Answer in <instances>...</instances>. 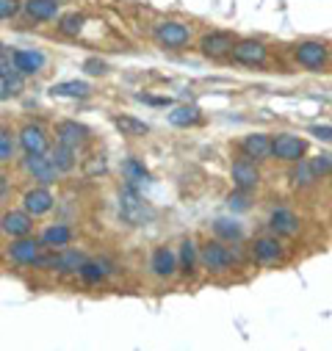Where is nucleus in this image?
I'll return each mask as SVG.
<instances>
[{
	"instance_id": "obj_1",
	"label": "nucleus",
	"mask_w": 332,
	"mask_h": 351,
	"mask_svg": "<svg viewBox=\"0 0 332 351\" xmlns=\"http://www.w3.org/2000/svg\"><path fill=\"white\" fill-rule=\"evenodd\" d=\"M119 216H122L128 224H133V227H144V224H150V221L155 219V210H152V205L139 194V189L128 183V186L119 191Z\"/></svg>"
},
{
	"instance_id": "obj_2",
	"label": "nucleus",
	"mask_w": 332,
	"mask_h": 351,
	"mask_svg": "<svg viewBox=\"0 0 332 351\" xmlns=\"http://www.w3.org/2000/svg\"><path fill=\"white\" fill-rule=\"evenodd\" d=\"M197 260H202V266L211 271H227L235 266V254L230 246H224V241H208L202 243V249L197 252Z\"/></svg>"
},
{
	"instance_id": "obj_3",
	"label": "nucleus",
	"mask_w": 332,
	"mask_h": 351,
	"mask_svg": "<svg viewBox=\"0 0 332 351\" xmlns=\"http://www.w3.org/2000/svg\"><path fill=\"white\" fill-rule=\"evenodd\" d=\"M191 39V28L183 23H161L155 25V42L166 50H183Z\"/></svg>"
},
{
	"instance_id": "obj_4",
	"label": "nucleus",
	"mask_w": 332,
	"mask_h": 351,
	"mask_svg": "<svg viewBox=\"0 0 332 351\" xmlns=\"http://www.w3.org/2000/svg\"><path fill=\"white\" fill-rule=\"evenodd\" d=\"M305 152H307V141H305V138H299V136L280 133V136H274V138H272V158H277V160L296 163Z\"/></svg>"
},
{
	"instance_id": "obj_5",
	"label": "nucleus",
	"mask_w": 332,
	"mask_h": 351,
	"mask_svg": "<svg viewBox=\"0 0 332 351\" xmlns=\"http://www.w3.org/2000/svg\"><path fill=\"white\" fill-rule=\"evenodd\" d=\"M23 169L31 174L34 180H39L42 186H53L58 180V171L50 163V158H45V152H25L23 158Z\"/></svg>"
},
{
	"instance_id": "obj_6",
	"label": "nucleus",
	"mask_w": 332,
	"mask_h": 351,
	"mask_svg": "<svg viewBox=\"0 0 332 351\" xmlns=\"http://www.w3.org/2000/svg\"><path fill=\"white\" fill-rule=\"evenodd\" d=\"M233 183L238 191H255L261 186V169L255 166V160L238 158L233 163Z\"/></svg>"
},
{
	"instance_id": "obj_7",
	"label": "nucleus",
	"mask_w": 332,
	"mask_h": 351,
	"mask_svg": "<svg viewBox=\"0 0 332 351\" xmlns=\"http://www.w3.org/2000/svg\"><path fill=\"white\" fill-rule=\"evenodd\" d=\"M294 56H296V61H299L305 69L318 72V69H324L329 50H327V45H324V42H302V45H296Z\"/></svg>"
},
{
	"instance_id": "obj_8",
	"label": "nucleus",
	"mask_w": 332,
	"mask_h": 351,
	"mask_svg": "<svg viewBox=\"0 0 332 351\" xmlns=\"http://www.w3.org/2000/svg\"><path fill=\"white\" fill-rule=\"evenodd\" d=\"M39 252H42V243L36 238H28V235L14 238L12 246H9V257L14 263H20V266H34V260L39 257Z\"/></svg>"
},
{
	"instance_id": "obj_9",
	"label": "nucleus",
	"mask_w": 332,
	"mask_h": 351,
	"mask_svg": "<svg viewBox=\"0 0 332 351\" xmlns=\"http://www.w3.org/2000/svg\"><path fill=\"white\" fill-rule=\"evenodd\" d=\"M233 58L238 64H246V66H255V64H263L266 61V45L263 42H255V39H246V42H238L233 45Z\"/></svg>"
},
{
	"instance_id": "obj_10",
	"label": "nucleus",
	"mask_w": 332,
	"mask_h": 351,
	"mask_svg": "<svg viewBox=\"0 0 332 351\" xmlns=\"http://www.w3.org/2000/svg\"><path fill=\"white\" fill-rule=\"evenodd\" d=\"M150 269H152L155 277H163V280L175 277V271H178V254L172 249H166V246H158L152 252V257H150Z\"/></svg>"
},
{
	"instance_id": "obj_11",
	"label": "nucleus",
	"mask_w": 332,
	"mask_h": 351,
	"mask_svg": "<svg viewBox=\"0 0 332 351\" xmlns=\"http://www.w3.org/2000/svg\"><path fill=\"white\" fill-rule=\"evenodd\" d=\"M0 230H3L9 238H23V235H31L34 219L25 210H9L3 219H0Z\"/></svg>"
},
{
	"instance_id": "obj_12",
	"label": "nucleus",
	"mask_w": 332,
	"mask_h": 351,
	"mask_svg": "<svg viewBox=\"0 0 332 351\" xmlns=\"http://www.w3.org/2000/svg\"><path fill=\"white\" fill-rule=\"evenodd\" d=\"M53 205H56V199H53V194L45 186L42 189H31L23 197V208H25L28 216H45V213L53 210Z\"/></svg>"
},
{
	"instance_id": "obj_13",
	"label": "nucleus",
	"mask_w": 332,
	"mask_h": 351,
	"mask_svg": "<svg viewBox=\"0 0 332 351\" xmlns=\"http://www.w3.org/2000/svg\"><path fill=\"white\" fill-rule=\"evenodd\" d=\"M45 66V56L39 50H12V69L20 75H36Z\"/></svg>"
},
{
	"instance_id": "obj_14",
	"label": "nucleus",
	"mask_w": 332,
	"mask_h": 351,
	"mask_svg": "<svg viewBox=\"0 0 332 351\" xmlns=\"http://www.w3.org/2000/svg\"><path fill=\"white\" fill-rule=\"evenodd\" d=\"M241 152L249 158V160H266L272 158V136L266 133H252L241 141Z\"/></svg>"
},
{
	"instance_id": "obj_15",
	"label": "nucleus",
	"mask_w": 332,
	"mask_h": 351,
	"mask_svg": "<svg viewBox=\"0 0 332 351\" xmlns=\"http://www.w3.org/2000/svg\"><path fill=\"white\" fill-rule=\"evenodd\" d=\"M89 138V130L83 128V125H78L75 119H64V122H58L56 125V141L58 144H67V147H80L83 141Z\"/></svg>"
},
{
	"instance_id": "obj_16",
	"label": "nucleus",
	"mask_w": 332,
	"mask_h": 351,
	"mask_svg": "<svg viewBox=\"0 0 332 351\" xmlns=\"http://www.w3.org/2000/svg\"><path fill=\"white\" fill-rule=\"evenodd\" d=\"M269 227H272V232H277V235H296V232H299V219H296L294 210L277 208V210L269 216Z\"/></svg>"
},
{
	"instance_id": "obj_17",
	"label": "nucleus",
	"mask_w": 332,
	"mask_h": 351,
	"mask_svg": "<svg viewBox=\"0 0 332 351\" xmlns=\"http://www.w3.org/2000/svg\"><path fill=\"white\" fill-rule=\"evenodd\" d=\"M20 147L25 152H47L50 141H47V136H45V130L39 125H25L20 130Z\"/></svg>"
},
{
	"instance_id": "obj_18",
	"label": "nucleus",
	"mask_w": 332,
	"mask_h": 351,
	"mask_svg": "<svg viewBox=\"0 0 332 351\" xmlns=\"http://www.w3.org/2000/svg\"><path fill=\"white\" fill-rule=\"evenodd\" d=\"M25 14L36 23H47L58 17V0H25L23 3Z\"/></svg>"
},
{
	"instance_id": "obj_19",
	"label": "nucleus",
	"mask_w": 332,
	"mask_h": 351,
	"mask_svg": "<svg viewBox=\"0 0 332 351\" xmlns=\"http://www.w3.org/2000/svg\"><path fill=\"white\" fill-rule=\"evenodd\" d=\"M50 95L53 97H75V100H83L92 95V86L86 80H61V83H53L50 86Z\"/></svg>"
},
{
	"instance_id": "obj_20",
	"label": "nucleus",
	"mask_w": 332,
	"mask_h": 351,
	"mask_svg": "<svg viewBox=\"0 0 332 351\" xmlns=\"http://www.w3.org/2000/svg\"><path fill=\"white\" fill-rule=\"evenodd\" d=\"M200 47H202L205 56L222 58V56H227V53L233 50V36H230V34H208V36H202Z\"/></svg>"
},
{
	"instance_id": "obj_21",
	"label": "nucleus",
	"mask_w": 332,
	"mask_h": 351,
	"mask_svg": "<svg viewBox=\"0 0 332 351\" xmlns=\"http://www.w3.org/2000/svg\"><path fill=\"white\" fill-rule=\"evenodd\" d=\"M83 257L80 252H75V249H64V252H58V254H53V269L56 271H64V274H78V269L83 266Z\"/></svg>"
},
{
	"instance_id": "obj_22",
	"label": "nucleus",
	"mask_w": 332,
	"mask_h": 351,
	"mask_svg": "<svg viewBox=\"0 0 332 351\" xmlns=\"http://www.w3.org/2000/svg\"><path fill=\"white\" fill-rule=\"evenodd\" d=\"M252 254L261 263H274V260L283 257V246H280L277 238H258L255 246H252Z\"/></svg>"
},
{
	"instance_id": "obj_23",
	"label": "nucleus",
	"mask_w": 332,
	"mask_h": 351,
	"mask_svg": "<svg viewBox=\"0 0 332 351\" xmlns=\"http://www.w3.org/2000/svg\"><path fill=\"white\" fill-rule=\"evenodd\" d=\"M122 174H125V180L130 183V186H141V183H150L152 178H150V171L144 169V163L139 160V158H125L122 160Z\"/></svg>"
},
{
	"instance_id": "obj_24",
	"label": "nucleus",
	"mask_w": 332,
	"mask_h": 351,
	"mask_svg": "<svg viewBox=\"0 0 332 351\" xmlns=\"http://www.w3.org/2000/svg\"><path fill=\"white\" fill-rule=\"evenodd\" d=\"M50 163L56 166V171L58 174H67V171H72L75 169V149L72 147H67V144H56L53 147V152H50Z\"/></svg>"
},
{
	"instance_id": "obj_25",
	"label": "nucleus",
	"mask_w": 332,
	"mask_h": 351,
	"mask_svg": "<svg viewBox=\"0 0 332 351\" xmlns=\"http://www.w3.org/2000/svg\"><path fill=\"white\" fill-rule=\"evenodd\" d=\"M200 119H202V111L197 106H178L169 114V125H175V128H194Z\"/></svg>"
},
{
	"instance_id": "obj_26",
	"label": "nucleus",
	"mask_w": 332,
	"mask_h": 351,
	"mask_svg": "<svg viewBox=\"0 0 332 351\" xmlns=\"http://www.w3.org/2000/svg\"><path fill=\"white\" fill-rule=\"evenodd\" d=\"M72 241V230L67 224H50L45 232H42V246L47 249H56V246H67Z\"/></svg>"
},
{
	"instance_id": "obj_27",
	"label": "nucleus",
	"mask_w": 332,
	"mask_h": 351,
	"mask_svg": "<svg viewBox=\"0 0 332 351\" xmlns=\"http://www.w3.org/2000/svg\"><path fill=\"white\" fill-rule=\"evenodd\" d=\"M23 75L9 69V72H0V100H9V97H17L23 92Z\"/></svg>"
},
{
	"instance_id": "obj_28",
	"label": "nucleus",
	"mask_w": 332,
	"mask_h": 351,
	"mask_svg": "<svg viewBox=\"0 0 332 351\" xmlns=\"http://www.w3.org/2000/svg\"><path fill=\"white\" fill-rule=\"evenodd\" d=\"M114 128L122 133V136H130V138H139V136H147L150 133V125L133 119V117H114Z\"/></svg>"
},
{
	"instance_id": "obj_29",
	"label": "nucleus",
	"mask_w": 332,
	"mask_h": 351,
	"mask_svg": "<svg viewBox=\"0 0 332 351\" xmlns=\"http://www.w3.org/2000/svg\"><path fill=\"white\" fill-rule=\"evenodd\" d=\"M213 232L219 235V241H241V235H244V230L235 219H216Z\"/></svg>"
},
{
	"instance_id": "obj_30",
	"label": "nucleus",
	"mask_w": 332,
	"mask_h": 351,
	"mask_svg": "<svg viewBox=\"0 0 332 351\" xmlns=\"http://www.w3.org/2000/svg\"><path fill=\"white\" fill-rule=\"evenodd\" d=\"M178 269H180L183 274H194V269H197V246H194V241H191V238H186V241L180 243V260H178Z\"/></svg>"
},
{
	"instance_id": "obj_31",
	"label": "nucleus",
	"mask_w": 332,
	"mask_h": 351,
	"mask_svg": "<svg viewBox=\"0 0 332 351\" xmlns=\"http://www.w3.org/2000/svg\"><path fill=\"white\" fill-rule=\"evenodd\" d=\"M78 274L86 282H100V280L108 277V269H106V263H100V260H83V266L78 269Z\"/></svg>"
},
{
	"instance_id": "obj_32",
	"label": "nucleus",
	"mask_w": 332,
	"mask_h": 351,
	"mask_svg": "<svg viewBox=\"0 0 332 351\" xmlns=\"http://www.w3.org/2000/svg\"><path fill=\"white\" fill-rule=\"evenodd\" d=\"M296 163H299V166L291 171V180H294L296 186H313V183L318 180V178H316V171H313V166H310V163H305L302 158H299Z\"/></svg>"
},
{
	"instance_id": "obj_33",
	"label": "nucleus",
	"mask_w": 332,
	"mask_h": 351,
	"mask_svg": "<svg viewBox=\"0 0 332 351\" xmlns=\"http://www.w3.org/2000/svg\"><path fill=\"white\" fill-rule=\"evenodd\" d=\"M83 20L78 12H72V14H64L61 20H58V28H61V34H67V36H78L80 31H83Z\"/></svg>"
},
{
	"instance_id": "obj_34",
	"label": "nucleus",
	"mask_w": 332,
	"mask_h": 351,
	"mask_svg": "<svg viewBox=\"0 0 332 351\" xmlns=\"http://www.w3.org/2000/svg\"><path fill=\"white\" fill-rule=\"evenodd\" d=\"M14 158V138L6 125H0V160H12Z\"/></svg>"
},
{
	"instance_id": "obj_35",
	"label": "nucleus",
	"mask_w": 332,
	"mask_h": 351,
	"mask_svg": "<svg viewBox=\"0 0 332 351\" xmlns=\"http://www.w3.org/2000/svg\"><path fill=\"white\" fill-rule=\"evenodd\" d=\"M106 169H108L106 158L103 155H92L86 160V166H83V174H86V178H97V174H106Z\"/></svg>"
},
{
	"instance_id": "obj_36",
	"label": "nucleus",
	"mask_w": 332,
	"mask_h": 351,
	"mask_svg": "<svg viewBox=\"0 0 332 351\" xmlns=\"http://www.w3.org/2000/svg\"><path fill=\"white\" fill-rule=\"evenodd\" d=\"M20 9H23L20 0H0V20H12V17H17Z\"/></svg>"
},
{
	"instance_id": "obj_37",
	"label": "nucleus",
	"mask_w": 332,
	"mask_h": 351,
	"mask_svg": "<svg viewBox=\"0 0 332 351\" xmlns=\"http://www.w3.org/2000/svg\"><path fill=\"white\" fill-rule=\"evenodd\" d=\"M310 166H313V171H316L318 180L327 178V174H329V155H327V152H324V155H316V158L310 160Z\"/></svg>"
},
{
	"instance_id": "obj_38",
	"label": "nucleus",
	"mask_w": 332,
	"mask_h": 351,
	"mask_svg": "<svg viewBox=\"0 0 332 351\" xmlns=\"http://www.w3.org/2000/svg\"><path fill=\"white\" fill-rule=\"evenodd\" d=\"M249 191H235V194H230L227 197V205H230V210H246L249 208V197H246Z\"/></svg>"
},
{
	"instance_id": "obj_39",
	"label": "nucleus",
	"mask_w": 332,
	"mask_h": 351,
	"mask_svg": "<svg viewBox=\"0 0 332 351\" xmlns=\"http://www.w3.org/2000/svg\"><path fill=\"white\" fill-rule=\"evenodd\" d=\"M83 69H86L89 75H103V72H106V61H97V58H89L86 64H83Z\"/></svg>"
},
{
	"instance_id": "obj_40",
	"label": "nucleus",
	"mask_w": 332,
	"mask_h": 351,
	"mask_svg": "<svg viewBox=\"0 0 332 351\" xmlns=\"http://www.w3.org/2000/svg\"><path fill=\"white\" fill-rule=\"evenodd\" d=\"M310 133H313L316 138H321V141H329V138H332V128H329V125H324V128H313Z\"/></svg>"
},
{
	"instance_id": "obj_41",
	"label": "nucleus",
	"mask_w": 332,
	"mask_h": 351,
	"mask_svg": "<svg viewBox=\"0 0 332 351\" xmlns=\"http://www.w3.org/2000/svg\"><path fill=\"white\" fill-rule=\"evenodd\" d=\"M12 69V56L0 50V72H9Z\"/></svg>"
},
{
	"instance_id": "obj_42",
	"label": "nucleus",
	"mask_w": 332,
	"mask_h": 351,
	"mask_svg": "<svg viewBox=\"0 0 332 351\" xmlns=\"http://www.w3.org/2000/svg\"><path fill=\"white\" fill-rule=\"evenodd\" d=\"M139 100H141V103H150V106H169V100H163V97H144V95H141Z\"/></svg>"
},
{
	"instance_id": "obj_43",
	"label": "nucleus",
	"mask_w": 332,
	"mask_h": 351,
	"mask_svg": "<svg viewBox=\"0 0 332 351\" xmlns=\"http://www.w3.org/2000/svg\"><path fill=\"white\" fill-rule=\"evenodd\" d=\"M6 191H9V180L3 178V174H0V197H3Z\"/></svg>"
},
{
	"instance_id": "obj_44",
	"label": "nucleus",
	"mask_w": 332,
	"mask_h": 351,
	"mask_svg": "<svg viewBox=\"0 0 332 351\" xmlns=\"http://www.w3.org/2000/svg\"><path fill=\"white\" fill-rule=\"evenodd\" d=\"M0 50H3V42H0Z\"/></svg>"
}]
</instances>
